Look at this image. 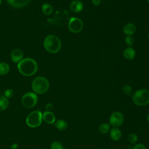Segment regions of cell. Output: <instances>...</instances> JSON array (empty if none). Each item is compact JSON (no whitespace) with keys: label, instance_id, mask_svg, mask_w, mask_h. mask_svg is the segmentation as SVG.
Wrapping results in <instances>:
<instances>
[{"label":"cell","instance_id":"33","mask_svg":"<svg viewBox=\"0 0 149 149\" xmlns=\"http://www.w3.org/2000/svg\"><path fill=\"white\" fill-rule=\"evenodd\" d=\"M147 2L149 3V0H147Z\"/></svg>","mask_w":149,"mask_h":149},{"label":"cell","instance_id":"17","mask_svg":"<svg viewBox=\"0 0 149 149\" xmlns=\"http://www.w3.org/2000/svg\"><path fill=\"white\" fill-rule=\"evenodd\" d=\"M9 105V102L8 98L4 96H0V112L8 108Z\"/></svg>","mask_w":149,"mask_h":149},{"label":"cell","instance_id":"30","mask_svg":"<svg viewBox=\"0 0 149 149\" xmlns=\"http://www.w3.org/2000/svg\"><path fill=\"white\" fill-rule=\"evenodd\" d=\"M147 120L149 122V112H148V113L147 114Z\"/></svg>","mask_w":149,"mask_h":149},{"label":"cell","instance_id":"22","mask_svg":"<svg viewBox=\"0 0 149 149\" xmlns=\"http://www.w3.org/2000/svg\"><path fill=\"white\" fill-rule=\"evenodd\" d=\"M122 91L123 93L127 96H130L133 95V89L130 85H125L122 88Z\"/></svg>","mask_w":149,"mask_h":149},{"label":"cell","instance_id":"11","mask_svg":"<svg viewBox=\"0 0 149 149\" xmlns=\"http://www.w3.org/2000/svg\"><path fill=\"white\" fill-rule=\"evenodd\" d=\"M31 0H6L7 2L12 7L22 8L26 6Z\"/></svg>","mask_w":149,"mask_h":149},{"label":"cell","instance_id":"16","mask_svg":"<svg viewBox=\"0 0 149 149\" xmlns=\"http://www.w3.org/2000/svg\"><path fill=\"white\" fill-rule=\"evenodd\" d=\"M55 126L59 130L63 131L68 128V125L66 120L63 119H58L55 122Z\"/></svg>","mask_w":149,"mask_h":149},{"label":"cell","instance_id":"2","mask_svg":"<svg viewBox=\"0 0 149 149\" xmlns=\"http://www.w3.org/2000/svg\"><path fill=\"white\" fill-rule=\"evenodd\" d=\"M44 47L45 50L51 54H56L61 48V41L55 35L49 34L44 40Z\"/></svg>","mask_w":149,"mask_h":149},{"label":"cell","instance_id":"13","mask_svg":"<svg viewBox=\"0 0 149 149\" xmlns=\"http://www.w3.org/2000/svg\"><path fill=\"white\" fill-rule=\"evenodd\" d=\"M137 30L136 25L133 23H129L125 25L123 28V32L126 36H132L134 34Z\"/></svg>","mask_w":149,"mask_h":149},{"label":"cell","instance_id":"5","mask_svg":"<svg viewBox=\"0 0 149 149\" xmlns=\"http://www.w3.org/2000/svg\"><path fill=\"white\" fill-rule=\"evenodd\" d=\"M42 121V113L40 111H34L30 113L26 118V122L28 126L36 128L40 126Z\"/></svg>","mask_w":149,"mask_h":149},{"label":"cell","instance_id":"10","mask_svg":"<svg viewBox=\"0 0 149 149\" xmlns=\"http://www.w3.org/2000/svg\"><path fill=\"white\" fill-rule=\"evenodd\" d=\"M83 9V4L80 0H73L70 4V9L72 12L77 13L82 11Z\"/></svg>","mask_w":149,"mask_h":149},{"label":"cell","instance_id":"28","mask_svg":"<svg viewBox=\"0 0 149 149\" xmlns=\"http://www.w3.org/2000/svg\"><path fill=\"white\" fill-rule=\"evenodd\" d=\"M92 3L95 6H98L101 3V0H91Z\"/></svg>","mask_w":149,"mask_h":149},{"label":"cell","instance_id":"29","mask_svg":"<svg viewBox=\"0 0 149 149\" xmlns=\"http://www.w3.org/2000/svg\"><path fill=\"white\" fill-rule=\"evenodd\" d=\"M17 147V145L16 144H12V146L11 147V148L12 149H16Z\"/></svg>","mask_w":149,"mask_h":149},{"label":"cell","instance_id":"18","mask_svg":"<svg viewBox=\"0 0 149 149\" xmlns=\"http://www.w3.org/2000/svg\"><path fill=\"white\" fill-rule=\"evenodd\" d=\"M42 12L45 15H50L53 12V7L48 3H44L42 5Z\"/></svg>","mask_w":149,"mask_h":149},{"label":"cell","instance_id":"3","mask_svg":"<svg viewBox=\"0 0 149 149\" xmlns=\"http://www.w3.org/2000/svg\"><path fill=\"white\" fill-rule=\"evenodd\" d=\"M49 83L47 78L43 76L36 77L31 83V88L34 93L38 94L45 93L49 89Z\"/></svg>","mask_w":149,"mask_h":149},{"label":"cell","instance_id":"34","mask_svg":"<svg viewBox=\"0 0 149 149\" xmlns=\"http://www.w3.org/2000/svg\"><path fill=\"white\" fill-rule=\"evenodd\" d=\"M98 149H104V148H98Z\"/></svg>","mask_w":149,"mask_h":149},{"label":"cell","instance_id":"12","mask_svg":"<svg viewBox=\"0 0 149 149\" xmlns=\"http://www.w3.org/2000/svg\"><path fill=\"white\" fill-rule=\"evenodd\" d=\"M55 116L51 111H45L42 113V120L48 124H52L55 122Z\"/></svg>","mask_w":149,"mask_h":149},{"label":"cell","instance_id":"19","mask_svg":"<svg viewBox=\"0 0 149 149\" xmlns=\"http://www.w3.org/2000/svg\"><path fill=\"white\" fill-rule=\"evenodd\" d=\"M10 70L9 65L6 62L0 63V75H5L7 74Z\"/></svg>","mask_w":149,"mask_h":149},{"label":"cell","instance_id":"1","mask_svg":"<svg viewBox=\"0 0 149 149\" xmlns=\"http://www.w3.org/2000/svg\"><path fill=\"white\" fill-rule=\"evenodd\" d=\"M17 69L22 75L29 77L36 73L38 69V65L34 59L26 58L23 59L17 63Z\"/></svg>","mask_w":149,"mask_h":149},{"label":"cell","instance_id":"20","mask_svg":"<svg viewBox=\"0 0 149 149\" xmlns=\"http://www.w3.org/2000/svg\"><path fill=\"white\" fill-rule=\"evenodd\" d=\"M110 130V125L108 123H104L100 125L98 130L99 132L103 134H107Z\"/></svg>","mask_w":149,"mask_h":149},{"label":"cell","instance_id":"8","mask_svg":"<svg viewBox=\"0 0 149 149\" xmlns=\"http://www.w3.org/2000/svg\"><path fill=\"white\" fill-rule=\"evenodd\" d=\"M109 121V125L112 126L113 127H119L123 123L124 116L120 112H113L110 115Z\"/></svg>","mask_w":149,"mask_h":149},{"label":"cell","instance_id":"31","mask_svg":"<svg viewBox=\"0 0 149 149\" xmlns=\"http://www.w3.org/2000/svg\"><path fill=\"white\" fill-rule=\"evenodd\" d=\"M1 3H2V0H0V5H1Z\"/></svg>","mask_w":149,"mask_h":149},{"label":"cell","instance_id":"4","mask_svg":"<svg viewBox=\"0 0 149 149\" xmlns=\"http://www.w3.org/2000/svg\"><path fill=\"white\" fill-rule=\"evenodd\" d=\"M132 101L137 106L147 105L149 104V90L145 88L137 90L132 95Z\"/></svg>","mask_w":149,"mask_h":149},{"label":"cell","instance_id":"7","mask_svg":"<svg viewBox=\"0 0 149 149\" xmlns=\"http://www.w3.org/2000/svg\"><path fill=\"white\" fill-rule=\"evenodd\" d=\"M83 21L77 17H70L68 22L69 30L73 33L80 32L83 29Z\"/></svg>","mask_w":149,"mask_h":149},{"label":"cell","instance_id":"26","mask_svg":"<svg viewBox=\"0 0 149 149\" xmlns=\"http://www.w3.org/2000/svg\"><path fill=\"white\" fill-rule=\"evenodd\" d=\"M132 149H146V147L141 143H137L134 145Z\"/></svg>","mask_w":149,"mask_h":149},{"label":"cell","instance_id":"23","mask_svg":"<svg viewBox=\"0 0 149 149\" xmlns=\"http://www.w3.org/2000/svg\"><path fill=\"white\" fill-rule=\"evenodd\" d=\"M51 149H65V148L62 143L58 141H55L51 144Z\"/></svg>","mask_w":149,"mask_h":149},{"label":"cell","instance_id":"6","mask_svg":"<svg viewBox=\"0 0 149 149\" xmlns=\"http://www.w3.org/2000/svg\"><path fill=\"white\" fill-rule=\"evenodd\" d=\"M22 104L27 108H31L36 105L38 102V96L33 92H27L22 97Z\"/></svg>","mask_w":149,"mask_h":149},{"label":"cell","instance_id":"9","mask_svg":"<svg viewBox=\"0 0 149 149\" xmlns=\"http://www.w3.org/2000/svg\"><path fill=\"white\" fill-rule=\"evenodd\" d=\"M10 58L13 62L18 63L23 59V52L19 48L13 49L10 54Z\"/></svg>","mask_w":149,"mask_h":149},{"label":"cell","instance_id":"21","mask_svg":"<svg viewBox=\"0 0 149 149\" xmlns=\"http://www.w3.org/2000/svg\"><path fill=\"white\" fill-rule=\"evenodd\" d=\"M127 140L130 143V144H136L138 140L137 135L134 133H132L129 134L127 137Z\"/></svg>","mask_w":149,"mask_h":149},{"label":"cell","instance_id":"25","mask_svg":"<svg viewBox=\"0 0 149 149\" xmlns=\"http://www.w3.org/2000/svg\"><path fill=\"white\" fill-rule=\"evenodd\" d=\"M134 37L132 36H126V37L125 38V41L126 44H127L129 45H131L134 42Z\"/></svg>","mask_w":149,"mask_h":149},{"label":"cell","instance_id":"32","mask_svg":"<svg viewBox=\"0 0 149 149\" xmlns=\"http://www.w3.org/2000/svg\"><path fill=\"white\" fill-rule=\"evenodd\" d=\"M148 39H149V33H148Z\"/></svg>","mask_w":149,"mask_h":149},{"label":"cell","instance_id":"15","mask_svg":"<svg viewBox=\"0 0 149 149\" xmlns=\"http://www.w3.org/2000/svg\"><path fill=\"white\" fill-rule=\"evenodd\" d=\"M123 56L127 60H132L134 59L136 55V52L134 49L132 47L126 48L123 51Z\"/></svg>","mask_w":149,"mask_h":149},{"label":"cell","instance_id":"14","mask_svg":"<svg viewBox=\"0 0 149 149\" xmlns=\"http://www.w3.org/2000/svg\"><path fill=\"white\" fill-rule=\"evenodd\" d=\"M111 139L113 141H118L122 137V132L119 127H113L109 133Z\"/></svg>","mask_w":149,"mask_h":149},{"label":"cell","instance_id":"24","mask_svg":"<svg viewBox=\"0 0 149 149\" xmlns=\"http://www.w3.org/2000/svg\"><path fill=\"white\" fill-rule=\"evenodd\" d=\"M14 95V91L11 88H8L5 90L4 92V97L6 98H10Z\"/></svg>","mask_w":149,"mask_h":149},{"label":"cell","instance_id":"27","mask_svg":"<svg viewBox=\"0 0 149 149\" xmlns=\"http://www.w3.org/2000/svg\"><path fill=\"white\" fill-rule=\"evenodd\" d=\"M45 109L47 111H51L53 109V105L51 103H48L45 105Z\"/></svg>","mask_w":149,"mask_h":149}]
</instances>
